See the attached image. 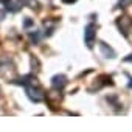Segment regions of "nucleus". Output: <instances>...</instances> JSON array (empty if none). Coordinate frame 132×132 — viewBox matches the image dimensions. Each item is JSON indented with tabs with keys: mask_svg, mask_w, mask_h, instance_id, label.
Returning <instances> with one entry per match:
<instances>
[{
	"mask_svg": "<svg viewBox=\"0 0 132 132\" xmlns=\"http://www.w3.org/2000/svg\"><path fill=\"white\" fill-rule=\"evenodd\" d=\"M27 95L31 101L34 103H39L44 100V92L37 87V84H31V86H27Z\"/></svg>",
	"mask_w": 132,
	"mask_h": 132,
	"instance_id": "obj_1",
	"label": "nucleus"
},
{
	"mask_svg": "<svg viewBox=\"0 0 132 132\" xmlns=\"http://www.w3.org/2000/svg\"><path fill=\"white\" fill-rule=\"evenodd\" d=\"M84 40H86V45H87V47H92V45H93V40H95V25H93V23H89V25L86 27Z\"/></svg>",
	"mask_w": 132,
	"mask_h": 132,
	"instance_id": "obj_2",
	"label": "nucleus"
},
{
	"mask_svg": "<svg viewBox=\"0 0 132 132\" xmlns=\"http://www.w3.org/2000/svg\"><path fill=\"white\" fill-rule=\"evenodd\" d=\"M118 27H120V30L123 31V34L127 36V33H129V30H130V27H132V20H130L129 17H120V19H118Z\"/></svg>",
	"mask_w": 132,
	"mask_h": 132,
	"instance_id": "obj_3",
	"label": "nucleus"
},
{
	"mask_svg": "<svg viewBox=\"0 0 132 132\" xmlns=\"http://www.w3.org/2000/svg\"><path fill=\"white\" fill-rule=\"evenodd\" d=\"M65 84H67V78H65L64 75H56V76H53V79H51V86H53V89H56V90H61Z\"/></svg>",
	"mask_w": 132,
	"mask_h": 132,
	"instance_id": "obj_4",
	"label": "nucleus"
},
{
	"mask_svg": "<svg viewBox=\"0 0 132 132\" xmlns=\"http://www.w3.org/2000/svg\"><path fill=\"white\" fill-rule=\"evenodd\" d=\"M100 50H101V53H103L104 57H115V51L110 47H107V44L100 42Z\"/></svg>",
	"mask_w": 132,
	"mask_h": 132,
	"instance_id": "obj_5",
	"label": "nucleus"
},
{
	"mask_svg": "<svg viewBox=\"0 0 132 132\" xmlns=\"http://www.w3.org/2000/svg\"><path fill=\"white\" fill-rule=\"evenodd\" d=\"M5 5H6V8H8L11 13H16V11L20 10V3H16V2H10V0H5Z\"/></svg>",
	"mask_w": 132,
	"mask_h": 132,
	"instance_id": "obj_6",
	"label": "nucleus"
},
{
	"mask_svg": "<svg viewBox=\"0 0 132 132\" xmlns=\"http://www.w3.org/2000/svg\"><path fill=\"white\" fill-rule=\"evenodd\" d=\"M19 3L27 6H36V0H19Z\"/></svg>",
	"mask_w": 132,
	"mask_h": 132,
	"instance_id": "obj_7",
	"label": "nucleus"
},
{
	"mask_svg": "<svg viewBox=\"0 0 132 132\" xmlns=\"http://www.w3.org/2000/svg\"><path fill=\"white\" fill-rule=\"evenodd\" d=\"M129 3H130V0H120V6L121 8H126Z\"/></svg>",
	"mask_w": 132,
	"mask_h": 132,
	"instance_id": "obj_8",
	"label": "nucleus"
},
{
	"mask_svg": "<svg viewBox=\"0 0 132 132\" xmlns=\"http://www.w3.org/2000/svg\"><path fill=\"white\" fill-rule=\"evenodd\" d=\"M23 25H25V27H31V25H33V20H30V19H27V20L23 22Z\"/></svg>",
	"mask_w": 132,
	"mask_h": 132,
	"instance_id": "obj_9",
	"label": "nucleus"
},
{
	"mask_svg": "<svg viewBox=\"0 0 132 132\" xmlns=\"http://www.w3.org/2000/svg\"><path fill=\"white\" fill-rule=\"evenodd\" d=\"M124 61H126V62H132V54L127 56V57H124Z\"/></svg>",
	"mask_w": 132,
	"mask_h": 132,
	"instance_id": "obj_10",
	"label": "nucleus"
},
{
	"mask_svg": "<svg viewBox=\"0 0 132 132\" xmlns=\"http://www.w3.org/2000/svg\"><path fill=\"white\" fill-rule=\"evenodd\" d=\"M64 3H73V2H76V0H62Z\"/></svg>",
	"mask_w": 132,
	"mask_h": 132,
	"instance_id": "obj_11",
	"label": "nucleus"
}]
</instances>
